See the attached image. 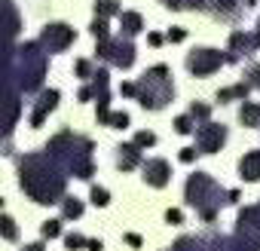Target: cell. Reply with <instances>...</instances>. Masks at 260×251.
<instances>
[{
    "instance_id": "cell-32",
    "label": "cell",
    "mask_w": 260,
    "mask_h": 251,
    "mask_svg": "<svg viewBox=\"0 0 260 251\" xmlns=\"http://www.w3.org/2000/svg\"><path fill=\"white\" fill-rule=\"evenodd\" d=\"M40 233H43V239H55V236H61V221H46V224L40 227Z\"/></svg>"
},
{
    "instance_id": "cell-7",
    "label": "cell",
    "mask_w": 260,
    "mask_h": 251,
    "mask_svg": "<svg viewBox=\"0 0 260 251\" xmlns=\"http://www.w3.org/2000/svg\"><path fill=\"white\" fill-rule=\"evenodd\" d=\"M172 251H226V236L220 230H205V233H190L181 236Z\"/></svg>"
},
{
    "instance_id": "cell-24",
    "label": "cell",
    "mask_w": 260,
    "mask_h": 251,
    "mask_svg": "<svg viewBox=\"0 0 260 251\" xmlns=\"http://www.w3.org/2000/svg\"><path fill=\"white\" fill-rule=\"evenodd\" d=\"M119 0H95V16L101 19H110V16H119Z\"/></svg>"
},
{
    "instance_id": "cell-43",
    "label": "cell",
    "mask_w": 260,
    "mask_h": 251,
    "mask_svg": "<svg viewBox=\"0 0 260 251\" xmlns=\"http://www.w3.org/2000/svg\"><path fill=\"white\" fill-rule=\"evenodd\" d=\"M162 40H166V37H162V34H147V43H150V46H159V43H162Z\"/></svg>"
},
{
    "instance_id": "cell-14",
    "label": "cell",
    "mask_w": 260,
    "mask_h": 251,
    "mask_svg": "<svg viewBox=\"0 0 260 251\" xmlns=\"http://www.w3.org/2000/svg\"><path fill=\"white\" fill-rule=\"evenodd\" d=\"M58 98H61L58 89H46V92H40V98H37V104H34V110H31V129H40L43 119L58 107Z\"/></svg>"
},
{
    "instance_id": "cell-36",
    "label": "cell",
    "mask_w": 260,
    "mask_h": 251,
    "mask_svg": "<svg viewBox=\"0 0 260 251\" xmlns=\"http://www.w3.org/2000/svg\"><path fill=\"white\" fill-rule=\"evenodd\" d=\"M184 37H187V31H184V28H172V31L166 34V40H169V43H181Z\"/></svg>"
},
{
    "instance_id": "cell-5",
    "label": "cell",
    "mask_w": 260,
    "mask_h": 251,
    "mask_svg": "<svg viewBox=\"0 0 260 251\" xmlns=\"http://www.w3.org/2000/svg\"><path fill=\"white\" fill-rule=\"evenodd\" d=\"M135 98L144 110H162L175 98V80L169 65H153L150 71H144L135 83Z\"/></svg>"
},
{
    "instance_id": "cell-22",
    "label": "cell",
    "mask_w": 260,
    "mask_h": 251,
    "mask_svg": "<svg viewBox=\"0 0 260 251\" xmlns=\"http://www.w3.org/2000/svg\"><path fill=\"white\" fill-rule=\"evenodd\" d=\"M83 208H86V205H83L77 196H64V199H61V217H64V221H77V217L83 214Z\"/></svg>"
},
{
    "instance_id": "cell-16",
    "label": "cell",
    "mask_w": 260,
    "mask_h": 251,
    "mask_svg": "<svg viewBox=\"0 0 260 251\" xmlns=\"http://www.w3.org/2000/svg\"><path fill=\"white\" fill-rule=\"evenodd\" d=\"M141 163H144V156H141V147H138L135 141L116 147V166H119L122 172H132V169H138Z\"/></svg>"
},
{
    "instance_id": "cell-10",
    "label": "cell",
    "mask_w": 260,
    "mask_h": 251,
    "mask_svg": "<svg viewBox=\"0 0 260 251\" xmlns=\"http://www.w3.org/2000/svg\"><path fill=\"white\" fill-rule=\"evenodd\" d=\"M74 40H77V34H74V28L64 25V22H49V25H43V31H40V43H43L46 52H64Z\"/></svg>"
},
{
    "instance_id": "cell-37",
    "label": "cell",
    "mask_w": 260,
    "mask_h": 251,
    "mask_svg": "<svg viewBox=\"0 0 260 251\" xmlns=\"http://www.w3.org/2000/svg\"><path fill=\"white\" fill-rule=\"evenodd\" d=\"M166 221H169V224H184L181 208H169V211H166Z\"/></svg>"
},
{
    "instance_id": "cell-8",
    "label": "cell",
    "mask_w": 260,
    "mask_h": 251,
    "mask_svg": "<svg viewBox=\"0 0 260 251\" xmlns=\"http://www.w3.org/2000/svg\"><path fill=\"white\" fill-rule=\"evenodd\" d=\"M220 65H226V55H223L220 49L202 46V49H193V52L187 55V71H190L193 77H208V74L220 71Z\"/></svg>"
},
{
    "instance_id": "cell-21",
    "label": "cell",
    "mask_w": 260,
    "mask_h": 251,
    "mask_svg": "<svg viewBox=\"0 0 260 251\" xmlns=\"http://www.w3.org/2000/svg\"><path fill=\"white\" fill-rule=\"evenodd\" d=\"M239 122L242 125H260V104L257 101H242V107H239Z\"/></svg>"
},
{
    "instance_id": "cell-38",
    "label": "cell",
    "mask_w": 260,
    "mask_h": 251,
    "mask_svg": "<svg viewBox=\"0 0 260 251\" xmlns=\"http://www.w3.org/2000/svg\"><path fill=\"white\" fill-rule=\"evenodd\" d=\"M196 153H199L196 147H184V150H181V163H193V160H196Z\"/></svg>"
},
{
    "instance_id": "cell-35",
    "label": "cell",
    "mask_w": 260,
    "mask_h": 251,
    "mask_svg": "<svg viewBox=\"0 0 260 251\" xmlns=\"http://www.w3.org/2000/svg\"><path fill=\"white\" fill-rule=\"evenodd\" d=\"M181 4H184V10H208L211 0H181Z\"/></svg>"
},
{
    "instance_id": "cell-41",
    "label": "cell",
    "mask_w": 260,
    "mask_h": 251,
    "mask_svg": "<svg viewBox=\"0 0 260 251\" xmlns=\"http://www.w3.org/2000/svg\"><path fill=\"white\" fill-rule=\"evenodd\" d=\"M125 242L132 248H141V236H135V233H125Z\"/></svg>"
},
{
    "instance_id": "cell-34",
    "label": "cell",
    "mask_w": 260,
    "mask_h": 251,
    "mask_svg": "<svg viewBox=\"0 0 260 251\" xmlns=\"http://www.w3.org/2000/svg\"><path fill=\"white\" fill-rule=\"evenodd\" d=\"M135 144H138L141 150H144V147H153V144H156V135H153V132H138V135H135Z\"/></svg>"
},
{
    "instance_id": "cell-1",
    "label": "cell",
    "mask_w": 260,
    "mask_h": 251,
    "mask_svg": "<svg viewBox=\"0 0 260 251\" xmlns=\"http://www.w3.org/2000/svg\"><path fill=\"white\" fill-rule=\"evenodd\" d=\"M16 166H19V187L25 190V196H31L40 205H55V202L64 199L68 172L46 150L22 153L16 160Z\"/></svg>"
},
{
    "instance_id": "cell-4",
    "label": "cell",
    "mask_w": 260,
    "mask_h": 251,
    "mask_svg": "<svg viewBox=\"0 0 260 251\" xmlns=\"http://www.w3.org/2000/svg\"><path fill=\"white\" fill-rule=\"evenodd\" d=\"M184 199H187V205H190V208H196V211H199V217H202L205 224H214V217H217L220 205H223V202H230V190H223V187L208 175V172H193V175L187 178Z\"/></svg>"
},
{
    "instance_id": "cell-28",
    "label": "cell",
    "mask_w": 260,
    "mask_h": 251,
    "mask_svg": "<svg viewBox=\"0 0 260 251\" xmlns=\"http://www.w3.org/2000/svg\"><path fill=\"white\" fill-rule=\"evenodd\" d=\"M245 83H248L251 89H260V61H251V65L245 68Z\"/></svg>"
},
{
    "instance_id": "cell-19",
    "label": "cell",
    "mask_w": 260,
    "mask_h": 251,
    "mask_svg": "<svg viewBox=\"0 0 260 251\" xmlns=\"http://www.w3.org/2000/svg\"><path fill=\"white\" fill-rule=\"evenodd\" d=\"M239 175L242 181H260V150H248L239 160Z\"/></svg>"
},
{
    "instance_id": "cell-46",
    "label": "cell",
    "mask_w": 260,
    "mask_h": 251,
    "mask_svg": "<svg viewBox=\"0 0 260 251\" xmlns=\"http://www.w3.org/2000/svg\"><path fill=\"white\" fill-rule=\"evenodd\" d=\"M0 208H4V196H0Z\"/></svg>"
},
{
    "instance_id": "cell-42",
    "label": "cell",
    "mask_w": 260,
    "mask_h": 251,
    "mask_svg": "<svg viewBox=\"0 0 260 251\" xmlns=\"http://www.w3.org/2000/svg\"><path fill=\"white\" fill-rule=\"evenodd\" d=\"M19 251H46V245H43V242H31V245H25V248H19Z\"/></svg>"
},
{
    "instance_id": "cell-20",
    "label": "cell",
    "mask_w": 260,
    "mask_h": 251,
    "mask_svg": "<svg viewBox=\"0 0 260 251\" xmlns=\"http://www.w3.org/2000/svg\"><path fill=\"white\" fill-rule=\"evenodd\" d=\"M248 92H251V86L242 80V83H236V86L220 89V92H217V101H220V104H226V101H248Z\"/></svg>"
},
{
    "instance_id": "cell-31",
    "label": "cell",
    "mask_w": 260,
    "mask_h": 251,
    "mask_svg": "<svg viewBox=\"0 0 260 251\" xmlns=\"http://www.w3.org/2000/svg\"><path fill=\"white\" fill-rule=\"evenodd\" d=\"M107 125H110V129H128V113H125V110H116V113H110Z\"/></svg>"
},
{
    "instance_id": "cell-26",
    "label": "cell",
    "mask_w": 260,
    "mask_h": 251,
    "mask_svg": "<svg viewBox=\"0 0 260 251\" xmlns=\"http://www.w3.org/2000/svg\"><path fill=\"white\" fill-rule=\"evenodd\" d=\"M175 132H178V135H190V132H196V119H193L190 113L178 116V119H175Z\"/></svg>"
},
{
    "instance_id": "cell-44",
    "label": "cell",
    "mask_w": 260,
    "mask_h": 251,
    "mask_svg": "<svg viewBox=\"0 0 260 251\" xmlns=\"http://www.w3.org/2000/svg\"><path fill=\"white\" fill-rule=\"evenodd\" d=\"M162 4H166L169 10H184V4H181V0H162Z\"/></svg>"
},
{
    "instance_id": "cell-23",
    "label": "cell",
    "mask_w": 260,
    "mask_h": 251,
    "mask_svg": "<svg viewBox=\"0 0 260 251\" xmlns=\"http://www.w3.org/2000/svg\"><path fill=\"white\" fill-rule=\"evenodd\" d=\"M0 239L7 242H19V224L10 214H0Z\"/></svg>"
},
{
    "instance_id": "cell-3",
    "label": "cell",
    "mask_w": 260,
    "mask_h": 251,
    "mask_svg": "<svg viewBox=\"0 0 260 251\" xmlns=\"http://www.w3.org/2000/svg\"><path fill=\"white\" fill-rule=\"evenodd\" d=\"M49 68V52L43 49L40 40H25L16 46V58H13V74L16 83L22 89V95H34L43 89V77Z\"/></svg>"
},
{
    "instance_id": "cell-45",
    "label": "cell",
    "mask_w": 260,
    "mask_h": 251,
    "mask_svg": "<svg viewBox=\"0 0 260 251\" xmlns=\"http://www.w3.org/2000/svg\"><path fill=\"white\" fill-rule=\"evenodd\" d=\"M251 34H254V43H257V49H260V19H257V25H254V31H251Z\"/></svg>"
},
{
    "instance_id": "cell-33",
    "label": "cell",
    "mask_w": 260,
    "mask_h": 251,
    "mask_svg": "<svg viewBox=\"0 0 260 251\" xmlns=\"http://www.w3.org/2000/svg\"><path fill=\"white\" fill-rule=\"evenodd\" d=\"M86 242H89V239H83L80 233H68V236H64V245H68L71 251H77V248H86Z\"/></svg>"
},
{
    "instance_id": "cell-17",
    "label": "cell",
    "mask_w": 260,
    "mask_h": 251,
    "mask_svg": "<svg viewBox=\"0 0 260 251\" xmlns=\"http://www.w3.org/2000/svg\"><path fill=\"white\" fill-rule=\"evenodd\" d=\"M107 86H110V74H107V68H98V71H95V77H92V83H89V86H83L77 98H80V101H92V98H98L101 92H110Z\"/></svg>"
},
{
    "instance_id": "cell-29",
    "label": "cell",
    "mask_w": 260,
    "mask_h": 251,
    "mask_svg": "<svg viewBox=\"0 0 260 251\" xmlns=\"http://www.w3.org/2000/svg\"><path fill=\"white\" fill-rule=\"evenodd\" d=\"M92 37H95V40H107V37H110V28H107V19H101V16H95V22H92Z\"/></svg>"
},
{
    "instance_id": "cell-40",
    "label": "cell",
    "mask_w": 260,
    "mask_h": 251,
    "mask_svg": "<svg viewBox=\"0 0 260 251\" xmlns=\"http://www.w3.org/2000/svg\"><path fill=\"white\" fill-rule=\"evenodd\" d=\"M101 248H104L101 239H89V242H86V251H101Z\"/></svg>"
},
{
    "instance_id": "cell-47",
    "label": "cell",
    "mask_w": 260,
    "mask_h": 251,
    "mask_svg": "<svg viewBox=\"0 0 260 251\" xmlns=\"http://www.w3.org/2000/svg\"><path fill=\"white\" fill-rule=\"evenodd\" d=\"M169 251H172V248H169Z\"/></svg>"
},
{
    "instance_id": "cell-12",
    "label": "cell",
    "mask_w": 260,
    "mask_h": 251,
    "mask_svg": "<svg viewBox=\"0 0 260 251\" xmlns=\"http://www.w3.org/2000/svg\"><path fill=\"white\" fill-rule=\"evenodd\" d=\"M226 251H260V230L245 221H236V233L233 239H226Z\"/></svg>"
},
{
    "instance_id": "cell-2",
    "label": "cell",
    "mask_w": 260,
    "mask_h": 251,
    "mask_svg": "<svg viewBox=\"0 0 260 251\" xmlns=\"http://www.w3.org/2000/svg\"><path fill=\"white\" fill-rule=\"evenodd\" d=\"M68 175L80 178V181H89L95 175V144L86 138V135H77L71 129L58 132L55 138H49V144L43 147Z\"/></svg>"
},
{
    "instance_id": "cell-27",
    "label": "cell",
    "mask_w": 260,
    "mask_h": 251,
    "mask_svg": "<svg viewBox=\"0 0 260 251\" xmlns=\"http://www.w3.org/2000/svg\"><path fill=\"white\" fill-rule=\"evenodd\" d=\"M95 71H98V68H95L89 58H80V61L74 65V74H77L80 80H92V77H95Z\"/></svg>"
},
{
    "instance_id": "cell-6",
    "label": "cell",
    "mask_w": 260,
    "mask_h": 251,
    "mask_svg": "<svg viewBox=\"0 0 260 251\" xmlns=\"http://www.w3.org/2000/svg\"><path fill=\"white\" fill-rule=\"evenodd\" d=\"M98 58L104 65L128 71V68L135 65V43L128 40V37H122V34H116V37L110 34L107 40H98Z\"/></svg>"
},
{
    "instance_id": "cell-18",
    "label": "cell",
    "mask_w": 260,
    "mask_h": 251,
    "mask_svg": "<svg viewBox=\"0 0 260 251\" xmlns=\"http://www.w3.org/2000/svg\"><path fill=\"white\" fill-rule=\"evenodd\" d=\"M141 31H144V16H141V13H135V10H122V13H119V34H122V37L132 40V37H138Z\"/></svg>"
},
{
    "instance_id": "cell-30",
    "label": "cell",
    "mask_w": 260,
    "mask_h": 251,
    "mask_svg": "<svg viewBox=\"0 0 260 251\" xmlns=\"http://www.w3.org/2000/svg\"><path fill=\"white\" fill-rule=\"evenodd\" d=\"M92 205H98V208H104V205H110V193H107V187H92Z\"/></svg>"
},
{
    "instance_id": "cell-9",
    "label": "cell",
    "mask_w": 260,
    "mask_h": 251,
    "mask_svg": "<svg viewBox=\"0 0 260 251\" xmlns=\"http://www.w3.org/2000/svg\"><path fill=\"white\" fill-rule=\"evenodd\" d=\"M230 132H226V125L223 122H202L199 129H196V150L199 153H217L223 144H226Z\"/></svg>"
},
{
    "instance_id": "cell-39",
    "label": "cell",
    "mask_w": 260,
    "mask_h": 251,
    "mask_svg": "<svg viewBox=\"0 0 260 251\" xmlns=\"http://www.w3.org/2000/svg\"><path fill=\"white\" fill-rule=\"evenodd\" d=\"M119 95H128V98H135V83H122V86H119Z\"/></svg>"
},
{
    "instance_id": "cell-13",
    "label": "cell",
    "mask_w": 260,
    "mask_h": 251,
    "mask_svg": "<svg viewBox=\"0 0 260 251\" xmlns=\"http://www.w3.org/2000/svg\"><path fill=\"white\" fill-rule=\"evenodd\" d=\"M141 172H144V175H141L144 184L153 187V190H162V187H169V181H172V166H169V160H159V156L141 163Z\"/></svg>"
},
{
    "instance_id": "cell-15",
    "label": "cell",
    "mask_w": 260,
    "mask_h": 251,
    "mask_svg": "<svg viewBox=\"0 0 260 251\" xmlns=\"http://www.w3.org/2000/svg\"><path fill=\"white\" fill-rule=\"evenodd\" d=\"M208 13L220 22H236L242 13H248V7L242 4V0H211L208 4Z\"/></svg>"
},
{
    "instance_id": "cell-11",
    "label": "cell",
    "mask_w": 260,
    "mask_h": 251,
    "mask_svg": "<svg viewBox=\"0 0 260 251\" xmlns=\"http://www.w3.org/2000/svg\"><path fill=\"white\" fill-rule=\"evenodd\" d=\"M257 52V43H254V34L245 31V28H236L230 34V46H226V65H236L242 58H251Z\"/></svg>"
},
{
    "instance_id": "cell-25",
    "label": "cell",
    "mask_w": 260,
    "mask_h": 251,
    "mask_svg": "<svg viewBox=\"0 0 260 251\" xmlns=\"http://www.w3.org/2000/svg\"><path fill=\"white\" fill-rule=\"evenodd\" d=\"M190 116L196 119V125H202V122H208V116H211V104H202V101H193V104H190Z\"/></svg>"
}]
</instances>
